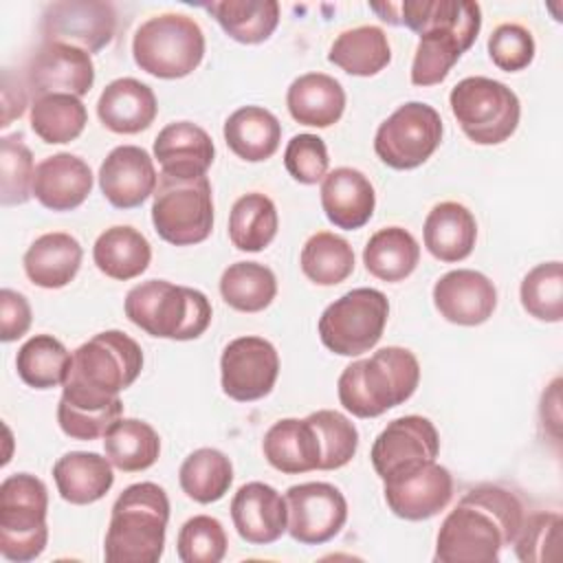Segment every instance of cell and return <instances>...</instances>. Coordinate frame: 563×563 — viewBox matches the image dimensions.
Wrapping results in <instances>:
<instances>
[{
	"label": "cell",
	"instance_id": "1",
	"mask_svg": "<svg viewBox=\"0 0 563 563\" xmlns=\"http://www.w3.org/2000/svg\"><path fill=\"white\" fill-rule=\"evenodd\" d=\"M523 517V504L508 488L475 486L440 523L433 561L497 563L501 550L517 539Z\"/></svg>",
	"mask_w": 563,
	"mask_h": 563
},
{
	"label": "cell",
	"instance_id": "2",
	"mask_svg": "<svg viewBox=\"0 0 563 563\" xmlns=\"http://www.w3.org/2000/svg\"><path fill=\"white\" fill-rule=\"evenodd\" d=\"M398 13L400 24L420 37L409 77L422 88L442 84L482 29V9L471 0H405Z\"/></svg>",
	"mask_w": 563,
	"mask_h": 563
},
{
	"label": "cell",
	"instance_id": "3",
	"mask_svg": "<svg viewBox=\"0 0 563 563\" xmlns=\"http://www.w3.org/2000/svg\"><path fill=\"white\" fill-rule=\"evenodd\" d=\"M141 369V345L121 330H103L73 352L62 400L77 409H103L139 378Z\"/></svg>",
	"mask_w": 563,
	"mask_h": 563
},
{
	"label": "cell",
	"instance_id": "4",
	"mask_svg": "<svg viewBox=\"0 0 563 563\" xmlns=\"http://www.w3.org/2000/svg\"><path fill=\"white\" fill-rule=\"evenodd\" d=\"M420 383L416 354L400 345H387L367 358L352 361L339 376L336 394L345 411L356 418H378L407 402Z\"/></svg>",
	"mask_w": 563,
	"mask_h": 563
},
{
	"label": "cell",
	"instance_id": "5",
	"mask_svg": "<svg viewBox=\"0 0 563 563\" xmlns=\"http://www.w3.org/2000/svg\"><path fill=\"white\" fill-rule=\"evenodd\" d=\"M169 499L154 482L130 484L112 504L103 541L108 563H156L165 550Z\"/></svg>",
	"mask_w": 563,
	"mask_h": 563
},
{
	"label": "cell",
	"instance_id": "6",
	"mask_svg": "<svg viewBox=\"0 0 563 563\" xmlns=\"http://www.w3.org/2000/svg\"><path fill=\"white\" fill-rule=\"evenodd\" d=\"M125 317L156 339L191 341L205 334L213 310L198 288L178 286L167 279H147L128 290Z\"/></svg>",
	"mask_w": 563,
	"mask_h": 563
},
{
	"label": "cell",
	"instance_id": "7",
	"mask_svg": "<svg viewBox=\"0 0 563 563\" xmlns=\"http://www.w3.org/2000/svg\"><path fill=\"white\" fill-rule=\"evenodd\" d=\"M48 490L31 473H13L0 484V554L13 563L35 561L48 543Z\"/></svg>",
	"mask_w": 563,
	"mask_h": 563
},
{
	"label": "cell",
	"instance_id": "8",
	"mask_svg": "<svg viewBox=\"0 0 563 563\" xmlns=\"http://www.w3.org/2000/svg\"><path fill=\"white\" fill-rule=\"evenodd\" d=\"M200 24L183 13L147 18L132 37V57L141 70L158 79L191 75L205 57Z\"/></svg>",
	"mask_w": 563,
	"mask_h": 563
},
{
	"label": "cell",
	"instance_id": "9",
	"mask_svg": "<svg viewBox=\"0 0 563 563\" xmlns=\"http://www.w3.org/2000/svg\"><path fill=\"white\" fill-rule=\"evenodd\" d=\"M451 112L462 132L477 145L508 141L521 119V103L512 88L490 77H464L449 92Z\"/></svg>",
	"mask_w": 563,
	"mask_h": 563
},
{
	"label": "cell",
	"instance_id": "10",
	"mask_svg": "<svg viewBox=\"0 0 563 563\" xmlns=\"http://www.w3.org/2000/svg\"><path fill=\"white\" fill-rule=\"evenodd\" d=\"M152 224L158 238L174 246L205 242L213 231V191L209 178L161 174L152 196Z\"/></svg>",
	"mask_w": 563,
	"mask_h": 563
},
{
	"label": "cell",
	"instance_id": "11",
	"mask_svg": "<svg viewBox=\"0 0 563 563\" xmlns=\"http://www.w3.org/2000/svg\"><path fill=\"white\" fill-rule=\"evenodd\" d=\"M389 317V301L378 288H352L319 317L321 343L339 356H361L376 347Z\"/></svg>",
	"mask_w": 563,
	"mask_h": 563
},
{
	"label": "cell",
	"instance_id": "12",
	"mask_svg": "<svg viewBox=\"0 0 563 563\" xmlns=\"http://www.w3.org/2000/svg\"><path fill=\"white\" fill-rule=\"evenodd\" d=\"M442 134V119L433 106L407 101L378 125L374 152L391 169H416L440 147Z\"/></svg>",
	"mask_w": 563,
	"mask_h": 563
},
{
	"label": "cell",
	"instance_id": "13",
	"mask_svg": "<svg viewBox=\"0 0 563 563\" xmlns=\"http://www.w3.org/2000/svg\"><path fill=\"white\" fill-rule=\"evenodd\" d=\"M279 376V354L275 345L255 334L227 343L220 356L222 391L235 402H253L268 396Z\"/></svg>",
	"mask_w": 563,
	"mask_h": 563
},
{
	"label": "cell",
	"instance_id": "14",
	"mask_svg": "<svg viewBox=\"0 0 563 563\" xmlns=\"http://www.w3.org/2000/svg\"><path fill=\"white\" fill-rule=\"evenodd\" d=\"M288 534L301 545L334 539L347 521V499L328 482H303L286 490Z\"/></svg>",
	"mask_w": 563,
	"mask_h": 563
},
{
	"label": "cell",
	"instance_id": "15",
	"mask_svg": "<svg viewBox=\"0 0 563 563\" xmlns=\"http://www.w3.org/2000/svg\"><path fill=\"white\" fill-rule=\"evenodd\" d=\"M117 31V11L106 0L51 2L40 22L44 42H64L97 53L108 46Z\"/></svg>",
	"mask_w": 563,
	"mask_h": 563
},
{
	"label": "cell",
	"instance_id": "16",
	"mask_svg": "<svg viewBox=\"0 0 563 563\" xmlns=\"http://www.w3.org/2000/svg\"><path fill=\"white\" fill-rule=\"evenodd\" d=\"M440 453V433L424 416H400L387 422L376 435L369 457L376 475L387 479L396 473L409 471L435 460Z\"/></svg>",
	"mask_w": 563,
	"mask_h": 563
},
{
	"label": "cell",
	"instance_id": "17",
	"mask_svg": "<svg viewBox=\"0 0 563 563\" xmlns=\"http://www.w3.org/2000/svg\"><path fill=\"white\" fill-rule=\"evenodd\" d=\"M387 508L405 521H424L442 512L453 497V477L435 460L383 479Z\"/></svg>",
	"mask_w": 563,
	"mask_h": 563
},
{
	"label": "cell",
	"instance_id": "18",
	"mask_svg": "<svg viewBox=\"0 0 563 563\" xmlns=\"http://www.w3.org/2000/svg\"><path fill=\"white\" fill-rule=\"evenodd\" d=\"M92 84L95 64L90 53L64 42H42L24 73V86L33 97L64 92L81 99Z\"/></svg>",
	"mask_w": 563,
	"mask_h": 563
},
{
	"label": "cell",
	"instance_id": "19",
	"mask_svg": "<svg viewBox=\"0 0 563 563\" xmlns=\"http://www.w3.org/2000/svg\"><path fill=\"white\" fill-rule=\"evenodd\" d=\"M433 306L449 323L482 325L497 308V288L479 271L455 268L433 284Z\"/></svg>",
	"mask_w": 563,
	"mask_h": 563
},
{
	"label": "cell",
	"instance_id": "20",
	"mask_svg": "<svg viewBox=\"0 0 563 563\" xmlns=\"http://www.w3.org/2000/svg\"><path fill=\"white\" fill-rule=\"evenodd\" d=\"M158 185L154 158L139 145L114 147L99 167V187L103 198L117 209L143 205Z\"/></svg>",
	"mask_w": 563,
	"mask_h": 563
},
{
	"label": "cell",
	"instance_id": "21",
	"mask_svg": "<svg viewBox=\"0 0 563 563\" xmlns=\"http://www.w3.org/2000/svg\"><path fill=\"white\" fill-rule=\"evenodd\" d=\"M231 521L251 545H268L288 532L286 497L271 484L246 482L231 499Z\"/></svg>",
	"mask_w": 563,
	"mask_h": 563
},
{
	"label": "cell",
	"instance_id": "22",
	"mask_svg": "<svg viewBox=\"0 0 563 563\" xmlns=\"http://www.w3.org/2000/svg\"><path fill=\"white\" fill-rule=\"evenodd\" d=\"M95 176L90 165L70 152H57L37 163L33 176L35 200L51 211H73L86 202Z\"/></svg>",
	"mask_w": 563,
	"mask_h": 563
},
{
	"label": "cell",
	"instance_id": "23",
	"mask_svg": "<svg viewBox=\"0 0 563 563\" xmlns=\"http://www.w3.org/2000/svg\"><path fill=\"white\" fill-rule=\"evenodd\" d=\"M154 158L161 174L176 178L207 176L213 165L216 145L209 132L191 121L167 123L154 139Z\"/></svg>",
	"mask_w": 563,
	"mask_h": 563
},
{
	"label": "cell",
	"instance_id": "24",
	"mask_svg": "<svg viewBox=\"0 0 563 563\" xmlns=\"http://www.w3.org/2000/svg\"><path fill=\"white\" fill-rule=\"evenodd\" d=\"M321 209L325 218L345 231L369 222L376 207V191L369 178L354 167H336L321 180Z\"/></svg>",
	"mask_w": 563,
	"mask_h": 563
},
{
	"label": "cell",
	"instance_id": "25",
	"mask_svg": "<svg viewBox=\"0 0 563 563\" xmlns=\"http://www.w3.org/2000/svg\"><path fill=\"white\" fill-rule=\"evenodd\" d=\"M158 114L154 90L134 79L119 77L110 81L97 101V117L114 134H139L147 130Z\"/></svg>",
	"mask_w": 563,
	"mask_h": 563
},
{
	"label": "cell",
	"instance_id": "26",
	"mask_svg": "<svg viewBox=\"0 0 563 563\" xmlns=\"http://www.w3.org/2000/svg\"><path fill=\"white\" fill-rule=\"evenodd\" d=\"M266 462L286 475L319 471L321 440L308 418H282L262 440Z\"/></svg>",
	"mask_w": 563,
	"mask_h": 563
},
{
	"label": "cell",
	"instance_id": "27",
	"mask_svg": "<svg viewBox=\"0 0 563 563\" xmlns=\"http://www.w3.org/2000/svg\"><path fill=\"white\" fill-rule=\"evenodd\" d=\"M81 260L84 249L75 235L51 231L31 242L22 264L31 284L55 290L68 286L77 277Z\"/></svg>",
	"mask_w": 563,
	"mask_h": 563
},
{
	"label": "cell",
	"instance_id": "28",
	"mask_svg": "<svg viewBox=\"0 0 563 563\" xmlns=\"http://www.w3.org/2000/svg\"><path fill=\"white\" fill-rule=\"evenodd\" d=\"M422 240L435 260L446 264L462 262L473 253L477 242L475 216L462 202H438L424 218Z\"/></svg>",
	"mask_w": 563,
	"mask_h": 563
},
{
	"label": "cell",
	"instance_id": "29",
	"mask_svg": "<svg viewBox=\"0 0 563 563\" xmlns=\"http://www.w3.org/2000/svg\"><path fill=\"white\" fill-rule=\"evenodd\" d=\"M112 462L95 451H70L53 464V479L64 501L88 506L108 495L114 484Z\"/></svg>",
	"mask_w": 563,
	"mask_h": 563
},
{
	"label": "cell",
	"instance_id": "30",
	"mask_svg": "<svg viewBox=\"0 0 563 563\" xmlns=\"http://www.w3.org/2000/svg\"><path fill=\"white\" fill-rule=\"evenodd\" d=\"M286 106L297 123L330 128L343 117L345 90L325 73H303L288 86Z\"/></svg>",
	"mask_w": 563,
	"mask_h": 563
},
{
	"label": "cell",
	"instance_id": "31",
	"mask_svg": "<svg viewBox=\"0 0 563 563\" xmlns=\"http://www.w3.org/2000/svg\"><path fill=\"white\" fill-rule=\"evenodd\" d=\"M222 134L224 143L238 158L246 163H262L279 150L282 123L262 106H242L227 117Z\"/></svg>",
	"mask_w": 563,
	"mask_h": 563
},
{
	"label": "cell",
	"instance_id": "32",
	"mask_svg": "<svg viewBox=\"0 0 563 563\" xmlns=\"http://www.w3.org/2000/svg\"><path fill=\"white\" fill-rule=\"evenodd\" d=\"M92 262L106 277L128 282L147 271L152 262V246L134 227L117 224L99 233L95 240Z\"/></svg>",
	"mask_w": 563,
	"mask_h": 563
},
{
	"label": "cell",
	"instance_id": "33",
	"mask_svg": "<svg viewBox=\"0 0 563 563\" xmlns=\"http://www.w3.org/2000/svg\"><path fill=\"white\" fill-rule=\"evenodd\" d=\"M328 62L354 77L378 75L391 62L387 33L374 24H361L336 35L328 51Z\"/></svg>",
	"mask_w": 563,
	"mask_h": 563
},
{
	"label": "cell",
	"instance_id": "34",
	"mask_svg": "<svg viewBox=\"0 0 563 563\" xmlns=\"http://www.w3.org/2000/svg\"><path fill=\"white\" fill-rule=\"evenodd\" d=\"M240 44L266 42L279 24L277 0H213L200 4Z\"/></svg>",
	"mask_w": 563,
	"mask_h": 563
},
{
	"label": "cell",
	"instance_id": "35",
	"mask_svg": "<svg viewBox=\"0 0 563 563\" xmlns=\"http://www.w3.org/2000/svg\"><path fill=\"white\" fill-rule=\"evenodd\" d=\"M420 262L418 240L402 227H385L369 235L363 249V264L367 273L380 282L407 279Z\"/></svg>",
	"mask_w": 563,
	"mask_h": 563
},
{
	"label": "cell",
	"instance_id": "36",
	"mask_svg": "<svg viewBox=\"0 0 563 563\" xmlns=\"http://www.w3.org/2000/svg\"><path fill=\"white\" fill-rule=\"evenodd\" d=\"M106 457L123 473L150 468L161 455V438L156 429L139 418H119L103 435Z\"/></svg>",
	"mask_w": 563,
	"mask_h": 563
},
{
	"label": "cell",
	"instance_id": "37",
	"mask_svg": "<svg viewBox=\"0 0 563 563\" xmlns=\"http://www.w3.org/2000/svg\"><path fill=\"white\" fill-rule=\"evenodd\" d=\"M277 229V207L266 194L249 191L233 202L229 213V240L238 251H264L275 240Z\"/></svg>",
	"mask_w": 563,
	"mask_h": 563
},
{
	"label": "cell",
	"instance_id": "38",
	"mask_svg": "<svg viewBox=\"0 0 563 563\" xmlns=\"http://www.w3.org/2000/svg\"><path fill=\"white\" fill-rule=\"evenodd\" d=\"M31 130L48 145H62L75 141L86 123L88 110L75 95L51 92L33 97L31 101Z\"/></svg>",
	"mask_w": 563,
	"mask_h": 563
},
{
	"label": "cell",
	"instance_id": "39",
	"mask_svg": "<svg viewBox=\"0 0 563 563\" xmlns=\"http://www.w3.org/2000/svg\"><path fill=\"white\" fill-rule=\"evenodd\" d=\"M73 354L53 334H33L15 354V369L24 385L33 389L62 387Z\"/></svg>",
	"mask_w": 563,
	"mask_h": 563
},
{
	"label": "cell",
	"instance_id": "40",
	"mask_svg": "<svg viewBox=\"0 0 563 563\" xmlns=\"http://www.w3.org/2000/svg\"><path fill=\"white\" fill-rule=\"evenodd\" d=\"M178 482L189 499L213 504L229 493L233 484V464L222 451L202 446L183 460Z\"/></svg>",
	"mask_w": 563,
	"mask_h": 563
},
{
	"label": "cell",
	"instance_id": "41",
	"mask_svg": "<svg viewBox=\"0 0 563 563\" xmlns=\"http://www.w3.org/2000/svg\"><path fill=\"white\" fill-rule=\"evenodd\" d=\"M220 295L238 312H262L277 297V277L260 262H235L222 271Z\"/></svg>",
	"mask_w": 563,
	"mask_h": 563
},
{
	"label": "cell",
	"instance_id": "42",
	"mask_svg": "<svg viewBox=\"0 0 563 563\" xmlns=\"http://www.w3.org/2000/svg\"><path fill=\"white\" fill-rule=\"evenodd\" d=\"M299 266L312 284L336 286L354 273V249L332 231H317L301 246Z\"/></svg>",
	"mask_w": 563,
	"mask_h": 563
},
{
	"label": "cell",
	"instance_id": "43",
	"mask_svg": "<svg viewBox=\"0 0 563 563\" xmlns=\"http://www.w3.org/2000/svg\"><path fill=\"white\" fill-rule=\"evenodd\" d=\"M519 299L537 321L559 323L563 319V264L552 260L530 268L521 279Z\"/></svg>",
	"mask_w": 563,
	"mask_h": 563
},
{
	"label": "cell",
	"instance_id": "44",
	"mask_svg": "<svg viewBox=\"0 0 563 563\" xmlns=\"http://www.w3.org/2000/svg\"><path fill=\"white\" fill-rule=\"evenodd\" d=\"M33 154L20 134L0 139V202L15 207L33 196Z\"/></svg>",
	"mask_w": 563,
	"mask_h": 563
},
{
	"label": "cell",
	"instance_id": "45",
	"mask_svg": "<svg viewBox=\"0 0 563 563\" xmlns=\"http://www.w3.org/2000/svg\"><path fill=\"white\" fill-rule=\"evenodd\" d=\"M321 440V464L319 471L343 468L358 449V429L356 424L336 409H319L306 416Z\"/></svg>",
	"mask_w": 563,
	"mask_h": 563
},
{
	"label": "cell",
	"instance_id": "46",
	"mask_svg": "<svg viewBox=\"0 0 563 563\" xmlns=\"http://www.w3.org/2000/svg\"><path fill=\"white\" fill-rule=\"evenodd\" d=\"M227 548V532L211 515H194L180 526L176 537V554L183 563H220Z\"/></svg>",
	"mask_w": 563,
	"mask_h": 563
},
{
	"label": "cell",
	"instance_id": "47",
	"mask_svg": "<svg viewBox=\"0 0 563 563\" xmlns=\"http://www.w3.org/2000/svg\"><path fill=\"white\" fill-rule=\"evenodd\" d=\"M561 515L534 512L523 517L517 539L512 541L515 554L521 563H548L559 559Z\"/></svg>",
	"mask_w": 563,
	"mask_h": 563
},
{
	"label": "cell",
	"instance_id": "48",
	"mask_svg": "<svg viewBox=\"0 0 563 563\" xmlns=\"http://www.w3.org/2000/svg\"><path fill=\"white\" fill-rule=\"evenodd\" d=\"M534 53L532 33L517 22L499 24L488 37V57L499 70L519 73L532 64Z\"/></svg>",
	"mask_w": 563,
	"mask_h": 563
},
{
	"label": "cell",
	"instance_id": "49",
	"mask_svg": "<svg viewBox=\"0 0 563 563\" xmlns=\"http://www.w3.org/2000/svg\"><path fill=\"white\" fill-rule=\"evenodd\" d=\"M286 172L301 185H317L328 174V147L317 134L301 132L295 134L284 150Z\"/></svg>",
	"mask_w": 563,
	"mask_h": 563
},
{
	"label": "cell",
	"instance_id": "50",
	"mask_svg": "<svg viewBox=\"0 0 563 563\" xmlns=\"http://www.w3.org/2000/svg\"><path fill=\"white\" fill-rule=\"evenodd\" d=\"M121 413H123L121 398H117L112 405H108L103 409H97V411L77 409V407L64 402L62 398L57 402V424H59V429L68 438L81 440V442L103 438L106 431L112 427V422L121 418Z\"/></svg>",
	"mask_w": 563,
	"mask_h": 563
},
{
	"label": "cell",
	"instance_id": "51",
	"mask_svg": "<svg viewBox=\"0 0 563 563\" xmlns=\"http://www.w3.org/2000/svg\"><path fill=\"white\" fill-rule=\"evenodd\" d=\"M33 312L29 299L11 288L0 290V341L11 343L24 336L31 328Z\"/></svg>",
	"mask_w": 563,
	"mask_h": 563
},
{
	"label": "cell",
	"instance_id": "52",
	"mask_svg": "<svg viewBox=\"0 0 563 563\" xmlns=\"http://www.w3.org/2000/svg\"><path fill=\"white\" fill-rule=\"evenodd\" d=\"M26 108V86L20 81L13 84L11 73L7 70L2 77V128H7L13 119H20Z\"/></svg>",
	"mask_w": 563,
	"mask_h": 563
},
{
	"label": "cell",
	"instance_id": "53",
	"mask_svg": "<svg viewBox=\"0 0 563 563\" xmlns=\"http://www.w3.org/2000/svg\"><path fill=\"white\" fill-rule=\"evenodd\" d=\"M372 11H376V13L380 15V20H383V22L400 24V20L394 15V13L398 11V4H391V2H387V4H372Z\"/></svg>",
	"mask_w": 563,
	"mask_h": 563
}]
</instances>
